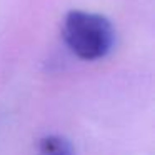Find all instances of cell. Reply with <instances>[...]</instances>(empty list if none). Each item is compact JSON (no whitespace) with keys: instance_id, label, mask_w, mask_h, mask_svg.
I'll return each mask as SVG.
<instances>
[{"instance_id":"cell-1","label":"cell","mask_w":155,"mask_h":155,"mask_svg":"<svg viewBox=\"0 0 155 155\" xmlns=\"http://www.w3.org/2000/svg\"><path fill=\"white\" fill-rule=\"evenodd\" d=\"M62 37L75 57L100 60L115 45V28L105 15L87 10H70L64 18Z\"/></svg>"},{"instance_id":"cell-2","label":"cell","mask_w":155,"mask_h":155,"mask_svg":"<svg viewBox=\"0 0 155 155\" xmlns=\"http://www.w3.org/2000/svg\"><path fill=\"white\" fill-rule=\"evenodd\" d=\"M37 155H75L72 143L60 135H47L38 142Z\"/></svg>"}]
</instances>
